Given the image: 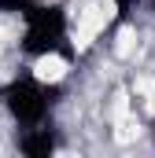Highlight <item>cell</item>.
<instances>
[{
	"label": "cell",
	"instance_id": "3957f363",
	"mask_svg": "<svg viewBox=\"0 0 155 158\" xmlns=\"http://www.w3.org/2000/svg\"><path fill=\"white\" fill-rule=\"evenodd\" d=\"M19 151L30 158H48L59 151V136H55V129H52V121L48 125H37V129H19Z\"/></svg>",
	"mask_w": 155,
	"mask_h": 158
},
{
	"label": "cell",
	"instance_id": "8992f818",
	"mask_svg": "<svg viewBox=\"0 0 155 158\" xmlns=\"http://www.w3.org/2000/svg\"><path fill=\"white\" fill-rule=\"evenodd\" d=\"M144 4H148V7H152V11H155V0H144Z\"/></svg>",
	"mask_w": 155,
	"mask_h": 158
},
{
	"label": "cell",
	"instance_id": "7a4b0ae2",
	"mask_svg": "<svg viewBox=\"0 0 155 158\" xmlns=\"http://www.w3.org/2000/svg\"><path fill=\"white\" fill-rule=\"evenodd\" d=\"M63 96V85L41 74H15L0 85V110L15 129H37L52 121V110Z\"/></svg>",
	"mask_w": 155,
	"mask_h": 158
},
{
	"label": "cell",
	"instance_id": "6da1fadb",
	"mask_svg": "<svg viewBox=\"0 0 155 158\" xmlns=\"http://www.w3.org/2000/svg\"><path fill=\"white\" fill-rule=\"evenodd\" d=\"M19 52L30 59H74V33H70V11L63 0H37L22 19Z\"/></svg>",
	"mask_w": 155,
	"mask_h": 158
},
{
	"label": "cell",
	"instance_id": "5b68a950",
	"mask_svg": "<svg viewBox=\"0 0 155 158\" xmlns=\"http://www.w3.org/2000/svg\"><path fill=\"white\" fill-rule=\"evenodd\" d=\"M37 0H0V15H11V19H22Z\"/></svg>",
	"mask_w": 155,
	"mask_h": 158
},
{
	"label": "cell",
	"instance_id": "277c9868",
	"mask_svg": "<svg viewBox=\"0 0 155 158\" xmlns=\"http://www.w3.org/2000/svg\"><path fill=\"white\" fill-rule=\"evenodd\" d=\"M140 4H144V0H111V7H115V26H126V22L137 15Z\"/></svg>",
	"mask_w": 155,
	"mask_h": 158
}]
</instances>
